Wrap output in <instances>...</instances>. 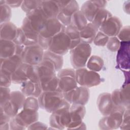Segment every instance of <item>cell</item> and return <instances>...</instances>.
<instances>
[{
	"instance_id": "obj_26",
	"label": "cell",
	"mask_w": 130,
	"mask_h": 130,
	"mask_svg": "<svg viewBox=\"0 0 130 130\" xmlns=\"http://www.w3.org/2000/svg\"><path fill=\"white\" fill-rule=\"evenodd\" d=\"M16 44L13 41L0 39V57L5 59L16 54Z\"/></svg>"
},
{
	"instance_id": "obj_23",
	"label": "cell",
	"mask_w": 130,
	"mask_h": 130,
	"mask_svg": "<svg viewBox=\"0 0 130 130\" xmlns=\"http://www.w3.org/2000/svg\"><path fill=\"white\" fill-rule=\"evenodd\" d=\"M20 27L23 31L27 38V41L26 46L38 44L39 33L32 28L26 17L24 18Z\"/></svg>"
},
{
	"instance_id": "obj_43",
	"label": "cell",
	"mask_w": 130,
	"mask_h": 130,
	"mask_svg": "<svg viewBox=\"0 0 130 130\" xmlns=\"http://www.w3.org/2000/svg\"><path fill=\"white\" fill-rule=\"evenodd\" d=\"M13 41L16 45H22L24 46H26L27 41V38L21 27L18 28L17 36Z\"/></svg>"
},
{
	"instance_id": "obj_13",
	"label": "cell",
	"mask_w": 130,
	"mask_h": 130,
	"mask_svg": "<svg viewBox=\"0 0 130 130\" xmlns=\"http://www.w3.org/2000/svg\"><path fill=\"white\" fill-rule=\"evenodd\" d=\"M37 69L39 83L51 80L57 74L54 64L47 59H43L40 64L37 65Z\"/></svg>"
},
{
	"instance_id": "obj_37",
	"label": "cell",
	"mask_w": 130,
	"mask_h": 130,
	"mask_svg": "<svg viewBox=\"0 0 130 130\" xmlns=\"http://www.w3.org/2000/svg\"><path fill=\"white\" fill-rule=\"evenodd\" d=\"M39 107L40 106L38 98L32 96H29L26 98L23 106V108L38 111Z\"/></svg>"
},
{
	"instance_id": "obj_5",
	"label": "cell",
	"mask_w": 130,
	"mask_h": 130,
	"mask_svg": "<svg viewBox=\"0 0 130 130\" xmlns=\"http://www.w3.org/2000/svg\"><path fill=\"white\" fill-rule=\"evenodd\" d=\"M56 75L58 78V91L62 93L67 92L78 86L74 69H61L57 72Z\"/></svg>"
},
{
	"instance_id": "obj_35",
	"label": "cell",
	"mask_w": 130,
	"mask_h": 130,
	"mask_svg": "<svg viewBox=\"0 0 130 130\" xmlns=\"http://www.w3.org/2000/svg\"><path fill=\"white\" fill-rule=\"evenodd\" d=\"M41 2L42 1H23L21 8L27 14L39 8Z\"/></svg>"
},
{
	"instance_id": "obj_40",
	"label": "cell",
	"mask_w": 130,
	"mask_h": 130,
	"mask_svg": "<svg viewBox=\"0 0 130 130\" xmlns=\"http://www.w3.org/2000/svg\"><path fill=\"white\" fill-rule=\"evenodd\" d=\"M1 72V87H9L12 82V74L2 70H0Z\"/></svg>"
},
{
	"instance_id": "obj_18",
	"label": "cell",
	"mask_w": 130,
	"mask_h": 130,
	"mask_svg": "<svg viewBox=\"0 0 130 130\" xmlns=\"http://www.w3.org/2000/svg\"><path fill=\"white\" fill-rule=\"evenodd\" d=\"M79 10H80V8L77 2L70 1L67 6L60 9L56 18L64 26H67L71 24L72 15Z\"/></svg>"
},
{
	"instance_id": "obj_34",
	"label": "cell",
	"mask_w": 130,
	"mask_h": 130,
	"mask_svg": "<svg viewBox=\"0 0 130 130\" xmlns=\"http://www.w3.org/2000/svg\"><path fill=\"white\" fill-rule=\"evenodd\" d=\"M39 84L43 92L57 91L58 86V78L56 75L51 80L45 82L40 83Z\"/></svg>"
},
{
	"instance_id": "obj_45",
	"label": "cell",
	"mask_w": 130,
	"mask_h": 130,
	"mask_svg": "<svg viewBox=\"0 0 130 130\" xmlns=\"http://www.w3.org/2000/svg\"><path fill=\"white\" fill-rule=\"evenodd\" d=\"M130 116H129V108L126 109L123 115L122 123L120 126L121 129H129L130 128Z\"/></svg>"
},
{
	"instance_id": "obj_1",
	"label": "cell",
	"mask_w": 130,
	"mask_h": 130,
	"mask_svg": "<svg viewBox=\"0 0 130 130\" xmlns=\"http://www.w3.org/2000/svg\"><path fill=\"white\" fill-rule=\"evenodd\" d=\"M38 99L40 107L50 113L61 108L71 106L63 98L62 93L58 91H43Z\"/></svg>"
},
{
	"instance_id": "obj_12",
	"label": "cell",
	"mask_w": 130,
	"mask_h": 130,
	"mask_svg": "<svg viewBox=\"0 0 130 130\" xmlns=\"http://www.w3.org/2000/svg\"><path fill=\"white\" fill-rule=\"evenodd\" d=\"M115 106H122L129 108V83H123L120 89H115L111 94Z\"/></svg>"
},
{
	"instance_id": "obj_39",
	"label": "cell",
	"mask_w": 130,
	"mask_h": 130,
	"mask_svg": "<svg viewBox=\"0 0 130 130\" xmlns=\"http://www.w3.org/2000/svg\"><path fill=\"white\" fill-rule=\"evenodd\" d=\"M109 39L108 36L99 30L96 34L93 42L95 46L103 47L107 45Z\"/></svg>"
},
{
	"instance_id": "obj_3",
	"label": "cell",
	"mask_w": 130,
	"mask_h": 130,
	"mask_svg": "<svg viewBox=\"0 0 130 130\" xmlns=\"http://www.w3.org/2000/svg\"><path fill=\"white\" fill-rule=\"evenodd\" d=\"M26 98L21 91H12L9 100L3 105L0 106L1 108L12 118L22 109Z\"/></svg>"
},
{
	"instance_id": "obj_10",
	"label": "cell",
	"mask_w": 130,
	"mask_h": 130,
	"mask_svg": "<svg viewBox=\"0 0 130 130\" xmlns=\"http://www.w3.org/2000/svg\"><path fill=\"white\" fill-rule=\"evenodd\" d=\"M62 94L64 100L71 105L85 106L88 102L90 91L88 88L80 86L70 91L63 93Z\"/></svg>"
},
{
	"instance_id": "obj_38",
	"label": "cell",
	"mask_w": 130,
	"mask_h": 130,
	"mask_svg": "<svg viewBox=\"0 0 130 130\" xmlns=\"http://www.w3.org/2000/svg\"><path fill=\"white\" fill-rule=\"evenodd\" d=\"M26 74L28 80L35 83H39L37 66L28 64L26 69Z\"/></svg>"
},
{
	"instance_id": "obj_14",
	"label": "cell",
	"mask_w": 130,
	"mask_h": 130,
	"mask_svg": "<svg viewBox=\"0 0 130 130\" xmlns=\"http://www.w3.org/2000/svg\"><path fill=\"white\" fill-rule=\"evenodd\" d=\"M117 52L116 64L117 68L122 72H129V42H120V47Z\"/></svg>"
},
{
	"instance_id": "obj_42",
	"label": "cell",
	"mask_w": 130,
	"mask_h": 130,
	"mask_svg": "<svg viewBox=\"0 0 130 130\" xmlns=\"http://www.w3.org/2000/svg\"><path fill=\"white\" fill-rule=\"evenodd\" d=\"M117 38L120 42H129L130 27L129 25L125 26L121 29L118 35Z\"/></svg>"
},
{
	"instance_id": "obj_28",
	"label": "cell",
	"mask_w": 130,
	"mask_h": 130,
	"mask_svg": "<svg viewBox=\"0 0 130 130\" xmlns=\"http://www.w3.org/2000/svg\"><path fill=\"white\" fill-rule=\"evenodd\" d=\"M27 64L22 63L12 74V82L14 84H21L28 80L26 74Z\"/></svg>"
},
{
	"instance_id": "obj_47",
	"label": "cell",
	"mask_w": 130,
	"mask_h": 130,
	"mask_svg": "<svg viewBox=\"0 0 130 130\" xmlns=\"http://www.w3.org/2000/svg\"><path fill=\"white\" fill-rule=\"evenodd\" d=\"M0 109H1V111H0V114H1V116H0V125L9 123L11 118H10L9 116H8L4 112V111L3 110V109L2 108H1Z\"/></svg>"
},
{
	"instance_id": "obj_50",
	"label": "cell",
	"mask_w": 130,
	"mask_h": 130,
	"mask_svg": "<svg viewBox=\"0 0 130 130\" xmlns=\"http://www.w3.org/2000/svg\"><path fill=\"white\" fill-rule=\"evenodd\" d=\"M123 10L125 13L129 14V1H126L124 2L123 5Z\"/></svg>"
},
{
	"instance_id": "obj_16",
	"label": "cell",
	"mask_w": 130,
	"mask_h": 130,
	"mask_svg": "<svg viewBox=\"0 0 130 130\" xmlns=\"http://www.w3.org/2000/svg\"><path fill=\"white\" fill-rule=\"evenodd\" d=\"M122 27L121 20L116 16H112L102 24L99 30L109 37H117Z\"/></svg>"
},
{
	"instance_id": "obj_24",
	"label": "cell",
	"mask_w": 130,
	"mask_h": 130,
	"mask_svg": "<svg viewBox=\"0 0 130 130\" xmlns=\"http://www.w3.org/2000/svg\"><path fill=\"white\" fill-rule=\"evenodd\" d=\"M40 7L48 19L57 18L60 12V8L56 1H42Z\"/></svg>"
},
{
	"instance_id": "obj_36",
	"label": "cell",
	"mask_w": 130,
	"mask_h": 130,
	"mask_svg": "<svg viewBox=\"0 0 130 130\" xmlns=\"http://www.w3.org/2000/svg\"><path fill=\"white\" fill-rule=\"evenodd\" d=\"M0 22L1 24L5 22H9L12 16V10L11 8L7 5H0Z\"/></svg>"
},
{
	"instance_id": "obj_2",
	"label": "cell",
	"mask_w": 130,
	"mask_h": 130,
	"mask_svg": "<svg viewBox=\"0 0 130 130\" xmlns=\"http://www.w3.org/2000/svg\"><path fill=\"white\" fill-rule=\"evenodd\" d=\"M91 53L90 45L82 42L70 50V60L73 68L76 70L85 67Z\"/></svg>"
},
{
	"instance_id": "obj_31",
	"label": "cell",
	"mask_w": 130,
	"mask_h": 130,
	"mask_svg": "<svg viewBox=\"0 0 130 130\" xmlns=\"http://www.w3.org/2000/svg\"><path fill=\"white\" fill-rule=\"evenodd\" d=\"M52 62L55 66L56 71L57 72L62 69L63 63V59L62 55H58L49 50L44 51V58Z\"/></svg>"
},
{
	"instance_id": "obj_19",
	"label": "cell",
	"mask_w": 130,
	"mask_h": 130,
	"mask_svg": "<svg viewBox=\"0 0 130 130\" xmlns=\"http://www.w3.org/2000/svg\"><path fill=\"white\" fill-rule=\"evenodd\" d=\"M97 106L99 111L103 115H108L114 107L112 101L111 93L108 92L101 93L97 99Z\"/></svg>"
},
{
	"instance_id": "obj_27",
	"label": "cell",
	"mask_w": 130,
	"mask_h": 130,
	"mask_svg": "<svg viewBox=\"0 0 130 130\" xmlns=\"http://www.w3.org/2000/svg\"><path fill=\"white\" fill-rule=\"evenodd\" d=\"M99 9L92 2V1H87L82 5L80 11L89 22H92L94 16Z\"/></svg>"
},
{
	"instance_id": "obj_9",
	"label": "cell",
	"mask_w": 130,
	"mask_h": 130,
	"mask_svg": "<svg viewBox=\"0 0 130 130\" xmlns=\"http://www.w3.org/2000/svg\"><path fill=\"white\" fill-rule=\"evenodd\" d=\"M70 107H63L51 113L49 122L51 127L54 129L67 128L71 122Z\"/></svg>"
},
{
	"instance_id": "obj_49",
	"label": "cell",
	"mask_w": 130,
	"mask_h": 130,
	"mask_svg": "<svg viewBox=\"0 0 130 130\" xmlns=\"http://www.w3.org/2000/svg\"><path fill=\"white\" fill-rule=\"evenodd\" d=\"M92 2L99 9L105 8L107 3L105 1H92Z\"/></svg>"
},
{
	"instance_id": "obj_30",
	"label": "cell",
	"mask_w": 130,
	"mask_h": 130,
	"mask_svg": "<svg viewBox=\"0 0 130 130\" xmlns=\"http://www.w3.org/2000/svg\"><path fill=\"white\" fill-rule=\"evenodd\" d=\"M64 32L68 36L71 40V50L74 48L81 43L80 37V31L71 24L66 26Z\"/></svg>"
},
{
	"instance_id": "obj_6",
	"label": "cell",
	"mask_w": 130,
	"mask_h": 130,
	"mask_svg": "<svg viewBox=\"0 0 130 130\" xmlns=\"http://www.w3.org/2000/svg\"><path fill=\"white\" fill-rule=\"evenodd\" d=\"M75 78L78 85L87 88L97 86L101 82V76L98 72L85 67L75 70Z\"/></svg>"
},
{
	"instance_id": "obj_25",
	"label": "cell",
	"mask_w": 130,
	"mask_h": 130,
	"mask_svg": "<svg viewBox=\"0 0 130 130\" xmlns=\"http://www.w3.org/2000/svg\"><path fill=\"white\" fill-rule=\"evenodd\" d=\"M99 31V28L91 22L87 23L84 28L80 31V37L82 43L91 44Z\"/></svg>"
},
{
	"instance_id": "obj_8",
	"label": "cell",
	"mask_w": 130,
	"mask_h": 130,
	"mask_svg": "<svg viewBox=\"0 0 130 130\" xmlns=\"http://www.w3.org/2000/svg\"><path fill=\"white\" fill-rule=\"evenodd\" d=\"M44 51L38 44L25 46L21 56L23 63L38 65L43 60Z\"/></svg>"
},
{
	"instance_id": "obj_46",
	"label": "cell",
	"mask_w": 130,
	"mask_h": 130,
	"mask_svg": "<svg viewBox=\"0 0 130 130\" xmlns=\"http://www.w3.org/2000/svg\"><path fill=\"white\" fill-rule=\"evenodd\" d=\"M27 128L28 129H46L48 128L46 124L37 121L30 125Z\"/></svg>"
},
{
	"instance_id": "obj_32",
	"label": "cell",
	"mask_w": 130,
	"mask_h": 130,
	"mask_svg": "<svg viewBox=\"0 0 130 130\" xmlns=\"http://www.w3.org/2000/svg\"><path fill=\"white\" fill-rule=\"evenodd\" d=\"M104 65V60L99 56L92 55L89 58L86 66L89 70L98 72L100 71Z\"/></svg>"
},
{
	"instance_id": "obj_4",
	"label": "cell",
	"mask_w": 130,
	"mask_h": 130,
	"mask_svg": "<svg viewBox=\"0 0 130 130\" xmlns=\"http://www.w3.org/2000/svg\"><path fill=\"white\" fill-rule=\"evenodd\" d=\"M125 109L126 108L122 106H114L110 113L100 120V128L102 129H114L119 128L122 123Z\"/></svg>"
},
{
	"instance_id": "obj_11",
	"label": "cell",
	"mask_w": 130,
	"mask_h": 130,
	"mask_svg": "<svg viewBox=\"0 0 130 130\" xmlns=\"http://www.w3.org/2000/svg\"><path fill=\"white\" fill-rule=\"evenodd\" d=\"M71 122L67 128L68 129H85V124L82 120L86 113V109L84 106L77 104H72L69 109Z\"/></svg>"
},
{
	"instance_id": "obj_7",
	"label": "cell",
	"mask_w": 130,
	"mask_h": 130,
	"mask_svg": "<svg viewBox=\"0 0 130 130\" xmlns=\"http://www.w3.org/2000/svg\"><path fill=\"white\" fill-rule=\"evenodd\" d=\"M71 40L63 31L51 38L48 50L62 56L71 50Z\"/></svg>"
},
{
	"instance_id": "obj_33",
	"label": "cell",
	"mask_w": 130,
	"mask_h": 130,
	"mask_svg": "<svg viewBox=\"0 0 130 130\" xmlns=\"http://www.w3.org/2000/svg\"><path fill=\"white\" fill-rule=\"evenodd\" d=\"M112 16L111 12L105 8L100 9L98 10L91 23L99 29L102 24Z\"/></svg>"
},
{
	"instance_id": "obj_17",
	"label": "cell",
	"mask_w": 130,
	"mask_h": 130,
	"mask_svg": "<svg viewBox=\"0 0 130 130\" xmlns=\"http://www.w3.org/2000/svg\"><path fill=\"white\" fill-rule=\"evenodd\" d=\"M26 17L28 19L31 26L39 34L48 19L40 7L27 14Z\"/></svg>"
},
{
	"instance_id": "obj_41",
	"label": "cell",
	"mask_w": 130,
	"mask_h": 130,
	"mask_svg": "<svg viewBox=\"0 0 130 130\" xmlns=\"http://www.w3.org/2000/svg\"><path fill=\"white\" fill-rule=\"evenodd\" d=\"M120 41L117 37H109L107 43V49L113 52H117L120 47Z\"/></svg>"
},
{
	"instance_id": "obj_20",
	"label": "cell",
	"mask_w": 130,
	"mask_h": 130,
	"mask_svg": "<svg viewBox=\"0 0 130 130\" xmlns=\"http://www.w3.org/2000/svg\"><path fill=\"white\" fill-rule=\"evenodd\" d=\"M22 63L21 57L15 54L7 58H1L0 69L12 74Z\"/></svg>"
},
{
	"instance_id": "obj_44",
	"label": "cell",
	"mask_w": 130,
	"mask_h": 130,
	"mask_svg": "<svg viewBox=\"0 0 130 130\" xmlns=\"http://www.w3.org/2000/svg\"><path fill=\"white\" fill-rule=\"evenodd\" d=\"M10 88L6 87H1L0 91V106H2L8 102L11 95Z\"/></svg>"
},
{
	"instance_id": "obj_48",
	"label": "cell",
	"mask_w": 130,
	"mask_h": 130,
	"mask_svg": "<svg viewBox=\"0 0 130 130\" xmlns=\"http://www.w3.org/2000/svg\"><path fill=\"white\" fill-rule=\"evenodd\" d=\"M23 1H5V4L10 8H18L21 7Z\"/></svg>"
},
{
	"instance_id": "obj_22",
	"label": "cell",
	"mask_w": 130,
	"mask_h": 130,
	"mask_svg": "<svg viewBox=\"0 0 130 130\" xmlns=\"http://www.w3.org/2000/svg\"><path fill=\"white\" fill-rule=\"evenodd\" d=\"M18 27L9 21L1 24L0 39L14 41L17 36Z\"/></svg>"
},
{
	"instance_id": "obj_15",
	"label": "cell",
	"mask_w": 130,
	"mask_h": 130,
	"mask_svg": "<svg viewBox=\"0 0 130 130\" xmlns=\"http://www.w3.org/2000/svg\"><path fill=\"white\" fill-rule=\"evenodd\" d=\"M65 27L56 18H49L40 31L39 36L45 39L51 38L57 34L63 31Z\"/></svg>"
},
{
	"instance_id": "obj_21",
	"label": "cell",
	"mask_w": 130,
	"mask_h": 130,
	"mask_svg": "<svg viewBox=\"0 0 130 130\" xmlns=\"http://www.w3.org/2000/svg\"><path fill=\"white\" fill-rule=\"evenodd\" d=\"M20 89L26 97L32 96L38 98L43 92L39 83H35L30 80L21 84Z\"/></svg>"
},
{
	"instance_id": "obj_29",
	"label": "cell",
	"mask_w": 130,
	"mask_h": 130,
	"mask_svg": "<svg viewBox=\"0 0 130 130\" xmlns=\"http://www.w3.org/2000/svg\"><path fill=\"white\" fill-rule=\"evenodd\" d=\"M88 23L85 17L81 11L79 10L71 17L70 24L80 31L85 27Z\"/></svg>"
}]
</instances>
